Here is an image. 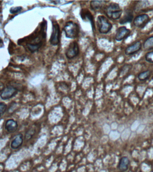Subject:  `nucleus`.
<instances>
[{
  "mask_svg": "<svg viewBox=\"0 0 153 172\" xmlns=\"http://www.w3.org/2000/svg\"><path fill=\"white\" fill-rule=\"evenodd\" d=\"M18 92L17 88L13 86H7L4 88L3 90L1 92L0 96L1 98L3 100L10 99L11 98L15 96Z\"/></svg>",
  "mask_w": 153,
  "mask_h": 172,
  "instance_id": "obj_7",
  "label": "nucleus"
},
{
  "mask_svg": "<svg viewBox=\"0 0 153 172\" xmlns=\"http://www.w3.org/2000/svg\"></svg>",
  "mask_w": 153,
  "mask_h": 172,
  "instance_id": "obj_24",
  "label": "nucleus"
},
{
  "mask_svg": "<svg viewBox=\"0 0 153 172\" xmlns=\"http://www.w3.org/2000/svg\"><path fill=\"white\" fill-rule=\"evenodd\" d=\"M97 24L100 33L106 34L110 32L112 25L106 17L100 15L97 17Z\"/></svg>",
  "mask_w": 153,
  "mask_h": 172,
  "instance_id": "obj_3",
  "label": "nucleus"
},
{
  "mask_svg": "<svg viewBox=\"0 0 153 172\" xmlns=\"http://www.w3.org/2000/svg\"><path fill=\"white\" fill-rule=\"evenodd\" d=\"M150 20V16L146 14H139L136 16L133 20L134 26L138 28H143Z\"/></svg>",
  "mask_w": 153,
  "mask_h": 172,
  "instance_id": "obj_5",
  "label": "nucleus"
},
{
  "mask_svg": "<svg viewBox=\"0 0 153 172\" xmlns=\"http://www.w3.org/2000/svg\"><path fill=\"white\" fill-rule=\"evenodd\" d=\"M130 33L131 31L126 27H121L117 30L115 36L116 40L118 42L123 41L129 37Z\"/></svg>",
  "mask_w": 153,
  "mask_h": 172,
  "instance_id": "obj_9",
  "label": "nucleus"
},
{
  "mask_svg": "<svg viewBox=\"0 0 153 172\" xmlns=\"http://www.w3.org/2000/svg\"><path fill=\"white\" fill-rule=\"evenodd\" d=\"M61 31L59 25L57 22H52V32L50 38V43L53 46H57L60 42Z\"/></svg>",
  "mask_w": 153,
  "mask_h": 172,
  "instance_id": "obj_4",
  "label": "nucleus"
},
{
  "mask_svg": "<svg viewBox=\"0 0 153 172\" xmlns=\"http://www.w3.org/2000/svg\"><path fill=\"white\" fill-rule=\"evenodd\" d=\"M80 14L81 16L82 19H84V20L85 19L87 20L88 19L91 22L93 30L94 31L95 30V21H94V17L92 15L91 13L90 12L89 10L83 9L81 10Z\"/></svg>",
  "mask_w": 153,
  "mask_h": 172,
  "instance_id": "obj_10",
  "label": "nucleus"
},
{
  "mask_svg": "<svg viewBox=\"0 0 153 172\" xmlns=\"http://www.w3.org/2000/svg\"><path fill=\"white\" fill-rule=\"evenodd\" d=\"M123 11L119 5L116 3H111L105 8V13L108 18L112 20L120 19Z\"/></svg>",
  "mask_w": 153,
  "mask_h": 172,
  "instance_id": "obj_1",
  "label": "nucleus"
},
{
  "mask_svg": "<svg viewBox=\"0 0 153 172\" xmlns=\"http://www.w3.org/2000/svg\"><path fill=\"white\" fill-rule=\"evenodd\" d=\"M7 106L3 102L0 103V117H2L6 112Z\"/></svg>",
  "mask_w": 153,
  "mask_h": 172,
  "instance_id": "obj_20",
  "label": "nucleus"
},
{
  "mask_svg": "<svg viewBox=\"0 0 153 172\" xmlns=\"http://www.w3.org/2000/svg\"><path fill=\"white\" fill-rule=\"evenodd\" d=\"M22 9V8L20 7H12L10 9V13L12 14H15V13L20 12Z\"/></svg>",
  "mask_w": 153,
  "mask_h": 172,
  "instance_id": "obj_21",
  "label": "nucleus"
},
{
  "mask_svg": "<svg viewBox=\"0 0 153 172\" xmlns=\"http://www.w3.org/2000/svg\"><path fill=\"white\" fill-rule=\"evenodd\" d=\"M142 47V44L141 42L140 41H137L126 48L125 54L127 56L134 55L140 51Z\"/></svg>",
  "mask_w": 153,
  "mask_h": 172,
  "instance_id": "obj_8",
  "label": "nucleus"
},
{
  "mask_svg": "<svg viewBox=\"0 0 153 172\" xmlns=\"http://www.w3.org/2000/svg\"><path fill=\"white\" fill-rule=\"evenodd\" d=\"M23 142V135L21 134L17 135L11 143V148L13 149H17L20 148Z\"/></svg>",
  "mask_w": 153,
  "mask_h": 172,
  "instance_id": "obj_12",
  "label": "nucleus"
},
{
  "mask_svg": "<svg viewBox=\"0 0 153 172\" xmlns=\"http://www.w3.org/2000/svg\"><path fill=\"white\" fill-rule=\"evenodd\" d=\"M143 48L144 49L147 51L151 50L153 49V36H151L143 42Z\"/></svg>",
  "mask_w": 153,
  "mask_h": 172,
  "instance_id": "obj_15",
  "label": "nucleus"
},
{
  "mask_svg": "<svg viewBox=\"0 0 153 172\" xmlns=\"http://www.w3.org/2000/svg\"><path fill=\"white\" fill-rule=\"evenodd\" d=\"M18 124L17 121L13 119H9L6 121L5 128L8 132L12 133L17 130Z\"/></svg>",
  "mask_w": 153,
  "mask_h": 172,
  "instance_id": "obj_11",
  "label": "nucleus"
},
{
  "mask_svg": "<svg viewBox=\"0 0 153 172\" xmlns=\"http://www.w3.org/2000/svg\"><path fill=\"white\" fill-rule=\"evenodd\" d=\"M2 43V39H1V38H0V44Z\"/></svg>",
  "mask_w": 153,
  "mask_h": 172,
  "instance_id": "obj_23",
  "label": "nucleus"
},
{
  "mask_svg": "<svg viewBox=\"0 0 153 172\" xmlns=\"http://www.w3.org/2000/svg\"><path fill=\"white\" fill-rule=\"evenodd\" d=\"M36 130L35 129H30L29 130L27 131L25 135V140L27 141L29 140L33 137L36 134Z\"/></svg>",
  "mask_w": 153,
  "mask_h": 172,
  "instance_id": "obj_18",
  "label": "nucleus"
},
{
  "mask_svg": "<svg viewBox=\"0 0 153 172\" xmlns=\"http://www.w3.org/2000/svg\"><path fill=\"white\" fill-rule=\"evenodd\" d=\"M5 87L3 83L2 82H0V92H2V91L3 90Z\"/></svg>",
  "mask_w": 153,
  "mask_h": 172,
  "instance_id": "obj_22",
  "label": "nucleus"
},
{
  "mask_svg": "<svg viewBox=\"0 0 153 172\" xmlns=\"http://www.w3.org/2000/svg\"><path fill=\"white\" fill-rule=\"evenodd\" d=\"M152 72L150 70H146L141 72L137 76V78L140 81H144L147 80L151 75Z\"/></svg>",
  "mask_w": 153,
  "mask_h": 172,
  "instance_id": "obj_16",
  "label": "nucleus"
},
{
  "mask_svg": "<svg viewBox=\"0 0 153 172\" xmlns=\"http://www.w3.org/2000/svg\"><path fill=\"white\" fill-rule=\"evenodd\" d=\"M130 160L126 156H123L120 159L118 164V169L121 172L126 171L129 168Z\"/></svg>",
  "mask_w": 153,
  "mask_h": 172,
  "instance_id": "obj_13",
  "label": "nucleus"
},
{
  "mask_svg": "<svg viewBox=\"0 0 153 172\" xmlns=\"http://www.w3.org/2000/svg\"><path fill=\"white\" fill-rule=\"evenodd\" d=\"M104 2H105V1H91L90 6L91 9L95 11L102 8Z\"/></svg>",
  "mask_w": 153,
  "mask_h": 172,
  "instance_id": "obj_17",
  "label": "nucleus"
},
{
  "mask_svg": "<svg viewBox=\"0 0 153 172\" xmlns=\"http://www.w3.org/2000/svg\"><path fill=\"white\" fill-rule=\"evenodd\" d=\"M145 59L147 62L153 64V51L147 52L145 55Z\"/></svg>",
  "mask_w": 153,
  "mask_h": 172,
  "instance_id": "obj_19",
  "label": "nucleus"
},
{
  "mask_svg": "<svg viewBox=\"0 0 153 172\" xmlns=\"http://www.w3.org/2000/svg\"><path fill=\"white\" fill-rule=\"evenodd\" d=\"M64 31L67 37L74 39L79 35L80 27L79 25L74 22L69 21L65 25Z\"/></svg>",
  "mask_w": 153,
  "mask_h": 172,
  "instance_id": "obj_2",
  "label": "nucleus"
},
{
  "mask_svg": "<svg viewBox=\"0 0 153 172\" xmlns=\"http://www.w3.org/2000/svg\"><path fill=\"white\" fill-rule=\"evenodd\" d=\"M133 11H127L123 17L120 19L119 23L121 25L126 24L127 23H130L133 20Z\"/></svg>",
  "mask_w": 153,
  "mask_h": 172,
  "instance_id": "obj_14",
  "label": "nucleus"
},
{
  "mask_svg": "<svg viewBox=\"0 0 153 172\" xmlns=\"http://www.w3.org/2000/svg\"><path fill=\"white\" fill-rule=\"evenodd\" d=\"M79 53V45L76 42L70 43L66 52V56L69 59H72L76 57Z\"/></svg>",
  "mask_w": 153,
  "mask_h": 172,
  "instance_id": "obj_6",
  "label": "nucleus"
}]
</instances>
